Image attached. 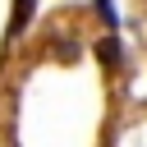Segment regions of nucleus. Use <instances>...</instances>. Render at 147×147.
I'll return each instance as SVG.
<instances>
[{
  "mask_svg": "<svg viewBox=\"0 0 147 147\" xmlns=\"http://www.w3.org/2000/svg\"><path fill=\"white\" fill-rule=\"evenodd\" d=\"M96 14L106 18V28H115V5H110V0H96Z\"/></svg>",
  "mask_w": 147,
  "mask_h": 147,
  "instance_id": "f257e3e1",
  "label": "nucleus"
},
{
  "mask_svg": "<svg viewBox=\"0 0 147 147\" xmlns=\"http://www.w3.org/2000/svg\"><path fill=\"white\" fill-rule=\"evenodd\" d=\"M28 14H32V0H18V9H14V28H23Z\"/></svg>",
  "mask_w": 147,
  "mask_h": 147,
  "instance_id": "f03ea898",
  "label": "nucleus"
}]
</instances>
